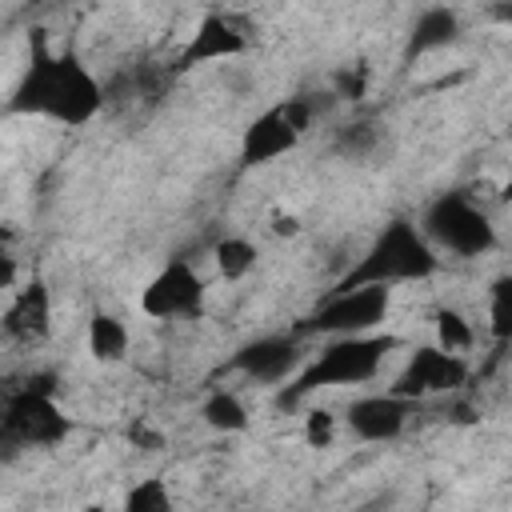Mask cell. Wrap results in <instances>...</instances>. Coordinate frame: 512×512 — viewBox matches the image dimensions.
<instances>
[{
  "mask_svg": "<svg viewBox=\"0 0 512 512\" xmlns=\"http://www.w3.org/2000/svg\"><path fill=\"white\" fill-rule=\"evenodd\" d=\"M104 108V88L88 72V64L72 52H48L36 44L32 64L24 68L20 84L8 96V112L16 116H44L64 128H84Z\"/></svg>",
  "mask_w": 512,
  "mask_h": 512,
  "instance_id": "1",
  "label": "cell"
},
{
  "mask_svg": "<svg viewBox=\"0 0 512 512\" xmlns=\"http://www.w3.org/2000/svg\"><path fill=\"white\" fill-rule=\"evenodd\" d=\"M440 272V252L428 244V236L420 232L416 220L396 216L388 220L372 244L364 248V256L336 280L332 292H348V288H392V284H412V280H428Z\"/></svg>",
  "mask_w": 512,
  "mask_h": 512,
  "instance_id": "2",
  "label": "cell"
},
{
  "mask_svg": "<svg viewBox=\"0 0 512 512\" xmlns=\"http://www.w3.org/2000/svg\"><path fill=\"white\" fill-rule=\"evenodd\" d=\"M392 348H400V336H392V332L336 336V340H328L324 352H316V356L300 368V376L292 380V388L280 392V404H296L300 396H308V392H316V388L368 384V380L384 368V360H388Z\"/></svg>",
  "mask_w": 512,
  "mask_h": 512,
  "instance_id": "3",
  "label": "cell"
},
{
  "mask_svg": "<svg viewBox=\"0 0 512 512\" xmlns=\"http://www.w3.org/2000/svg\"><path fill=\"white\" fill-rule=\"evenodd\" d=\"M420 232L436 252H448L456 260H476L496 248V224L492 216L460 188L440 192L420 212Z\"/></svg>",
  "mask_w": 512,
  "mask_h": 512,
  "instance_id": "4",
  "label": "cell"
},
{
  "mask_svg": "<svg viewBox=\"0 0 512 512\" xmlns=\"http://www.w3.org/2000/svg\"><path fill=\"white\" fill-rule=\"evenodd\" d=\"M392 288H348L328 292L300 324L296 336H368L388 320Z\"/></svg>",
  "mask_w": 512,
  "mask_h": 512,
  "instance_id": "5",
  "label": "cell"
},
{
  "mask_svg": "<svg viewBox=\"0 0 512 512\" xmlns=\"http://www.w3.org/2000/svg\"><path fill=\"white\" fill-rule=\"evenodd\" d=\"M204 276L184 256H172L140 292V312L152 320H200L204 316Z\"/></svg>",
  "mask_w": 512,
  "mask_h": 512,
  "instance_id": "6",
  "label": "cell"
},
{
  "mask_svg": "<svg viewBox=\"0 0 512 512\" xmlns=\"http://www.w3.org/2000/svg\"><path fill=\"white\" fill-rule=\"evenodd\" d=\"M68 416L60 412L56 396L36 392V388H20L4 400V420L0 432L8 444H24V448H48L60 444L68 436Z\"/></svg>",
  "mask_w": 512,
  "mask_h": 512,
  "instance_id": "7",
  "label": "cell"
},
{
  "mask_svg": "<svg viewBox=\"0 0 512 512\" xmlns=\"http://www.w3.org/2000/svg\"><path fill=\"white\" fill-rule=\"evenodd\" d=\"M468 380V360L464 356H452L444 348H416L404 364V372L396 376L392 392L404 396V400H428V396H440V392H456L460 384Z\"/></svg>",
  "mask_w": 512,
  "mask_h": 512,
  "instance_id": "8",
  "label": "cell"
},
{
  "mask_svg": "<svg viewBox=\"0 0 512 512\" xmlns=\"http://www.w3.org/2000/svg\"><path fill=\"white\" fill-rule=\"evenodd\" d=\"M412 412H416V400H404L396 392H372V396H356L344 408V424L364 444H388L408 428Z\"/></svg>",
  "mask_w": 512,
  "mask_h": 512,
  "instance_id": "9",
  "label": "cell"
},
{
  "mask_svg": "<svg viewBox=\"0 0 512 512\" xmlns=\"http://www.w3.org/2000/svg\"><path fill=\"white\" fill-rule=\"evenodd\" d=\"M232 368L244 372L256 384H280L288 376H300L304 368V352H300V336H260L252 344H244L232 356Z\"/></svg>",
  "mask_w": 512,
  "mask_h": 512,
  "instance_id": "10",
  "label": "cell"
},
{
  "mask_svg": "<svg viewBox=\"0 0 512 512\" xmlns=\"http://www.w3.org/2000/svg\"><path fill=\"white\" fill-rule=\"evenodd\" d=\"M248 52V36L220 12H208L196 32L188 36V44L180 48L176 56V72H188V68H200V64H220V60H236Z\"/></svg>",
  "mask_w": 512,
  "mask_h": 512,
  "instance_id": "11",
  "label": "cell"
},
{
  "mask_svg": "<svg viewBox=\"0 0 512 512\" xmlns=\"http://www.w3.org/2000/svg\"><path fill=\"white\" fill-rule=\"evenodd\" d=\"M296 144H300V132L284 120L280 104H272L268 112H260V116L244 128V136H240V164H244V168H264V164L288 156Z\"/></svg>",
  "mask_w": 512,
  "mask_h": 512,
  "instance_id": "12",
  "label": "cell"
},
{
  "mask_svg": "<svg viewBox=\"0 0 512 512\" xmlns=\"http://www.w3.org/2000/svg\"><path fill=\"white\" fill-rule=\"evenodd\" d=\"M52 328V296L44 280H28L24 288H16L8 312H4V332L16 340H36L48 336Z\"/></svg>",
  "mask_w": 512,
  "mask_h": 512,
  "instance_id": "13",
  "label": "cell"
},
{
  "mask_svg": "<svg viewBox=\"0 0 512 512\" xmlns=\"http://www.w3.org/2000/svg\"><path fill=\"white\" fill-rule=\"evenodd\" d=\"M456 40H460V12H456V8L436 4V8H424V12L412 20V32H408V48H404V56H408V60H416V56L440 52V48H448V44H456Z\"/></svg>",
  "mask_w": 512,
  "mask_h": 512,
  "instance_id": "14",
  "label": "cell"
},
{
  "mask_svg": "<svg viewBox=\"0 0 512 512\" xmlns=\"http://www.w3.org/2000/svg\"><path fill=\"white\" fill-rule=\"evenodd\" d=\"M128 340H132L128 336V324L116 312H104V308L92 312V320H88V352H92V360H100V364L124 360Z\"/></svg>",
  "mask_w": 512,
  "mask_h": 512,
  "instance_id": "15",
  "label": "cell"
},
{
  "mask_svg": "<svg viewBox=\"0 0 512 512\" xmlns=\"http://www.w3.org/2000/svg\"><path fill=\"white\" fill-rule=\"evenodd\" d=\"M212 260H216V272L224 276V280H244L252 268H256V260H260V248L248 240V236H224V240H216V248H212Z\"/></svg>",
  "mask_w": 512,
  "mask_h": 512,
  "instance_id": "16",
  "label": "cell"
},
{
  "mask_svg": "<svg viewBox=\"0 0 512 512\" xmlns=\"http://www.w3.org/2000/svg\"><path fill=\"white\" fill-rule=\"evenodd\" d=\"M200 416H204V424H208L212 432H224V436L248 428V408H244V400H240L236 392H224V388H216V392L200 404Z\"/></svg>",
  "mask_w": 512,
  "mask_h": 512,
  "instance_id": "17",
  "label": "cell"
},
{
  "mask_svg": "<svg viewBox=\"0 0 512 512\" xmlns=\"http://www.w3.org/2000/svg\"><path fill=\"white\" fill-rule=\"evenodd\" d=\"M432 328H436V348H444L452 356H464L476 344V332H472V324H468V316L460 308H436L432 312Z\"/></svg>",
  "mask_w": 512,
  "mask_h": 512,
  "instance_id": "18",
  "label": "cell"
},
{
  "mask_svg": "<svg viewBox=\"0 0 512 512\" xmlns=\"http://www.w3.org/2000/svg\"><path fill=\"white\" fill-rule=\"evenodd\" d=\"M488 332L508 344L512 340V272L496 276L488 288Z\"/></svg>",
  "mask_w": 512,
  "mask_h": 512,
  "instance_id": "19",
  "label": "cell"
},
{
  "mask_svg": "<svg viewBox=\"0 0 512 512\" xmlns=\"http://www.w3.org/2000/svg\"><path fill=\"white\" fill-rule=\"evenodd\" d=\"M124 512H172V492L160 476H144L124 492Z\"/></svg>",
  "mask_w": 512,
  "mask_h": 512,
  "instance_id": "20",
  "label": "cell"
},
{
  "mask_svg": "<svg viewBox=\"0 0 512 512\" xmlns=\"http://www.w3.org/2000/svg\"><path fill=\"white\" fill-rule=\"evenodd\" d=\"M380 144V128L372 120H356V124H344L336 132V152L348 156V160H364L368 152H376Z\"/></svg>",
  "mask_w": 512,
  "mask_h": 512,
  "instance_id": "21",
  "label": "cell"
},
{
  "mask_svg": "<svg viewBox=\"0 0 512 512\" xmlns=\"http://www.w3.org/2000/svg\"><path fill=\"white\" fill-rule=\"evenodd\" d=\"M368 84H372V68L360 60V64H348V68H340V72L332 76V96L356 104V100L368 96Z\"/></svg>",
  "mask_w": 512,
  "mask_h": 512,
  "instance_id": "22",
  "label": "cell"
},
{
  "mask_svg": "<svg viewBox=\"0 0 512 512\" xmlns=\"http://www.w3.org/2000/svg\"><path fill=\"white\" fill-rule=\"evenodd\" d=\"M332 440H336V412L312 408L304 416V444L308 448H332Z\"/></svg>",
  "mask_w": 512,
  "mask_h": 512,
  "instance_id": "23",
  "label": "cell"
},
{
  "mask_svg": "<svg viewBox=\"0 0 512 512\" xmlns=\"http://www.w3.org/2000/svg\"><path fill=\"white\" fill-rule=\"evenodd\" d=\"M128 440H132L136 448H144V452L164 448V432H160V428H148V424H132V428H128Z\"/></svg>",
  "mask_w": 512,
  "mask_h": 512,
  "instance_id": "24",
  "label": "cell"
},
{
  "mask_svg": "<svg viewBox=\"0 0 512 512\" xmlns=\"http://www.w3.org/2000/svg\"><path fill=\"white\" fill-rule=\"evenodd\" d=\"M0 288H8V292L16 288V256L12 252L0 256Z\"/></svg>",
  "mask_w": 512,
  "mask_h": 512,
  "instance_id": "25",
  "label": "cell"
},
{
  "mask_svg": "<svg viewBox=\"0 0 512 512\" xmlns=\"http://www.w3.org/2000/svg\"><path fill=\"white\" fill-rule=\"evenodd\" d=\"M272 228H276L280 236H296V232H300V220H296V216H276Z\"/></svg>",
  "mask_w": 512,
  "mask_h": 512,
  "instance_id": "26",
  "label": "cell"
},
{
  "mask_svg": "<svg viewBox=\"0 0 512 512\" xmlns=\"http://www.w3.org/2000/svg\"><path fill=\"white\" fill-rule=\"evenodd\" d=\"M488 12H492L496 20H512V8H508V4H504V8H488Z\"/></svg>",
  "mask_w": 512,
  "mask_h": 512,
  "instance_id": "27",
  "label": "cell"
},
{
  "mask_svg": "<svg viewBox=\"0 0 512 512\" xmlns=\"http://www.w3.org/2000/svg\"><path fill=\"white\" fill-rule=\"evenodd\" d=\"M500 196H504V200H512V180L504 184V192H500Z\"/></svg>",
  "mask_w": 512,
  "mask_h": 512,
  "instance_id": "28",
  "label": "cell"
},
{
  "mask_svg": "<svg viewBox=\"0 0 512 512\" xmlns=\"http://www.w3.org/2000/svg\"><path fill=\"white\" fill-rule=\"evenodd\" d=\"M84 512H108V508H104V504H88Z\"/></svg>",
  "mask_w": 512,
  "mask_h": 512,
  "instance_id": "29",
  "label": "cell"
},
{
  "mask_svg": "<svg viewBox=\"0 0 512 512\" xmlns=\"http://www.w3.org/2000/svg\"><path fill=\"white\" fill-rule=\"evenodd\" d=\"M508 348H512V340H508Z\"/></svg>",
  "mask_w": 512,
  "mask_h": 512,
  "instance_id": "30",
  "label": "cell"
}]
</instances>
